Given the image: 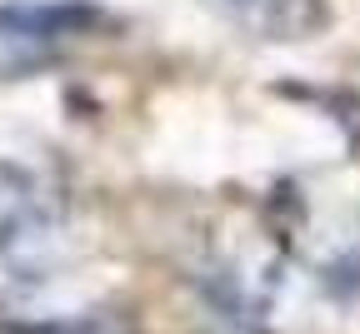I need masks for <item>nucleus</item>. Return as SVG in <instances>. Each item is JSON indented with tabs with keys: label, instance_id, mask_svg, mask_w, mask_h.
Returning a JSON list of instances; mask_svg holds the SVG:
<instances>
[{
	"label": "nucleus",
	"instance_id": "1",
	"mask_svg": "<svg viewBox=\"0 0 360 334\" xmlns=\"http://www.w3.org/2000/svg\"><path fill=\"white\" fill-rule=\"evenodd\" d=\"M105 25L96 0H0V80L56 65L75 40Z\"/></svg>",
	"mask_w": 360,
	"mask_h": 334
},
{
	"label": "nucleus",
	"instance_id": "2",
	"mask_svg": "<svg viewBox=\"0 0 360 334\" xmlns=\"http://www.w3.org/2000/svg\"><path fill=\"white\" fill-rule=\"evenodd\" d=\"M56 225V210L30 170L0 160V255L35 250Z\"/></svg>",
	"mask_w": 360,
	"mask_h": 334
},
{
	"label": "nucleus",
	"instance_id": "3",
	"mask_svg": "<svg viewBox=\"0 0 360 334\" xmlns=\"http://www.w3.org/2000/svg\"><path fill=\"white\" fill-rule=\"evenodd\" d=\"M231 11L265 40H305L326 25V0H231Z\"/></svg>",
	"mask_w": 360,
	"mask_h": 334
}]
</instances>
